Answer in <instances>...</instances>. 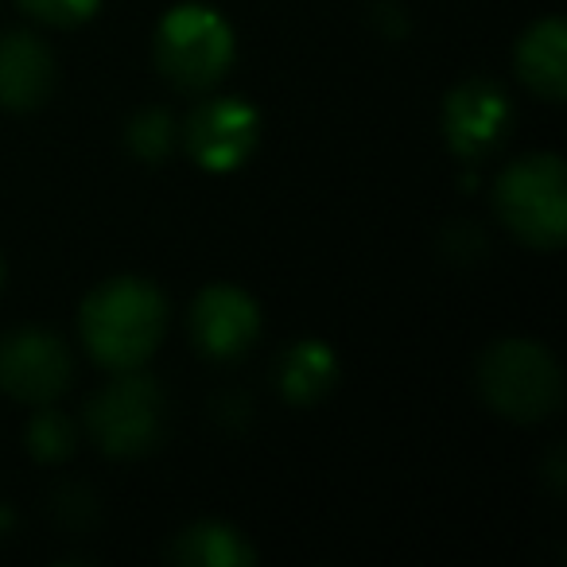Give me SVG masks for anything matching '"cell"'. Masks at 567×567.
I'll return each instance as SVG.
<instances>
[{
    "mask_svg": "<svg viewBox=\"0 0 567 567\" xmlns=\"http://www.w3.org/2000/svg\"><path fill=\"white\" fill-rule=\"evenodd\" d=\"M79 331L94 362H102L105 370H141L167 331V300L152 280L113 276L86 296Z\"/></svg>",
    "mask_w": 567,
    "mask_h": 567,
    "instance_id": "1",
    "label": "cell"
},
{
    "mask_svg": "<svg viewBox=\"0 0 567 567\" xmlns=\"http://www.w3.org/2000/svg\"><path fill=\"white\" fill-rule=\"evenodd\" d=\"M478 393L513 424H540L564 401V373L548 347L533 339H497L478 358Z\"/></svg>",
    "mask_w": 567,
    "mask_h": 567,
    "instance_id": "2",
    "label": "cell"
},
{
    "mask_svg": "<svg viewBox=\"0 0 567 567\" xmlns=\"http://www.w3.org/2000/svg\"><path fill=\"white\" fill-rule=\"evenodd\" d=\"M497 218L517 241L533 249H559L567 241V172L556 152L520 156L497 175Z\"/></svg>",
    "mask_w": 567,
    "mask_h": 567,
    "instance_id": "3",
    "label": "cell"
},
{
    "mask_svg": "<svg viewBox=\"0 0 567 567\" xmlns=\"http://www.w3.org/2000/svg\"><path fill=\"white\" fill-rule=\"evenodd\" d=\"M234 28L210 4H175L156 28V66L175 90L203 94L234 66Z\"/></svg>",
    "mask_w": 567,
    "mask_h": 567,
    "instance_id": "4",
    "label": "cell"
},
{
    "mask_svg": "<svg viewBox=\"0 0 567 567\" xmlns=\"http://www.w3.org/2000/svg\"><path fill=\"white\" fill-rule=\"evenodd\" d=\"M164 389L136 370L97 389L86 404V427L94 443L113 458L148 455L164 435Z\"/></svg>",
    "mask_w": 567,
    "mask_h": 567,
    "instance_id": "5",
    "label": "cell"
},
{
    "mask_svg": "<svg viewBox=\"0 0 567 567\" xmlns=\"http://www.w3.org/2000/svg\"><path fill=\"white\" fill-rule=\"evenodd\" d=\"M74 358L66 342L40 327H24L0 339V393L24 404H51L71 389Z\"/></svg>",
    "mask_w": 567,
    "mask_h": 567,
    "instance_id": "6",
    "label": "cell"
},
{
    "mask_svg": "<svg viewBox=\"0 0 567 567\" xmlns=\"http://www.w3.org/2000/svg\"><path fill=\"white\" fill-rule=\"evenodd\" d=\"M260 136V113L245 97H210L198 102L183 128L187 152L206 172H234L252 156Z\"/></svg>",
    "mask_w": 567,
    "mask_h": 567,
    "instance_id": "7",
    "label": "cell"
},
{
    "mask_svg": "<svg viewBox=\"0 0 567 567\" xmlns=\"http://www.w3.org/2000/svg\"><path fill=\"white\" fill-rule=\"evenodd\" d=\"M513 105L502 86L489 79H471L455 86L443 102V133L455 156L482 159L497 152V144L509 136Z\"/></svg>",
    "mask_w": 567,
    "mask_h": 567,
    "instance_id": "8",
    "label": "cell"
},
{
    "mask_svg": "<svg viewBox=\"0 0 567 567\" xmlns=\"http://www.w3.org/2000/svg\"><path fill=\"white\" fill-rule=\"evenodd\" d=\"M260 334V308L237 284H210L190 308V339L214 362H237Z\"/></svg>",
    "mask_w": 567,
    "mask_h": 567,
    "instance_id": "9",
    "label": "cell"
},
{
    "mask_svg": "<svg viewBox=\"0 0 567 567\" xmlns=\"http://www.w3.org/2000/svg\"><path fill=\"white\" fill-rule=\"evenodd\" d=\"M55 90V55L28 32L0 35V105L4 110H40Z\"/></svg>",
    "mask_w": 567,
    "mask_h": 567,
    "instance_id": "10",
    "label": "cell"
},
{
    "mask_svg": "<svg viewBox=\"0 0 567 567\" xmlns=\"http://www.w3.org/2000/svg\"><path fill=\"white\" fill-rule=\"evenodd\" d=\"M517 74L536 97L559 105L567 94V28L559 17L536 20L517 40Z\"/></svg>",
    "mask_w": 567,
    "mask_h": 567,
    "instance_id": "11",
    "label": "cell"
},
{
    "mask_svg": "<svg viewBox=\"0 0 567 567\" xmlns=\"http://www.w3.org/2000/svg\"><path fill=\"white\" fill-rule=\"evenodd\" d=\"M339 381V358L327 342L319 339H303L292 350H284L280 365H276V385L280 396L292 404H316Z\"/></svg>",
    "mask_w": 567,
    "mask_h": 567,
    "instance_id": "12",
    "label": "cell"
},
{
    "mask_svg": "<svg viewBox=\"0 0 567 567\" xmlns=\"http://www.w3.org/2000/svg\"><path fill=\"white\" fill-rule=\"evenodd\" d=\"M167 556L183 567H245L257 559V548L226 520H195L175 536Z\"/></svg>",
    "mask_w": 567,
    "mask_h": 567,
    "instance_id": "13",
    "label": "cell"
},
{
    "mask_svg": "<svg viewBox=\"0 0 567 567\" xmlns=\"http://www.w3.org/2000/svg\"><path fill=\"white\" fill-rule=\"evenodd\" d=\"M125 144L136 159L144 164H159L175 152L179 144V128H175L172 113L167 110H141L125 128Z\"/></svg>",
    "mask_w": 567,
    "mask_h": 567,
    "instance_id": "14",
    "label": "cell"
},
{
    "mask_svg": "<svg viewBox=\"0 0 567 567\" xmlns=\"http://www.w3.org/2000/svg\"><path fill=\"white\" fill-rule=\"evenodd\" d=\"M74 424L66 412L59 409H40L28 420V451H32L40 463H63L74 451Z\"/></svg>",
    "mask_w": 567,
    "mask_h": 567,
    "instance_id": "15",
    "label": "cell"
},
{
    "mask_svg": "<svg viewBox=\"0 0 567 567\" xmlns=\"http://www.w3.org/2000/svg\"><path fill=\"white\" fill-rule=\"evenodd\" d=\"M102 0H20V9L28 17L43 20L51 28H71V24H82L86 17H94V9Z\"/></svg>",
    "mask_w": 567,
    "mask_h": 567,
    "instance_id": "16",
    "label": "cell"
},
{
    "mask_svg": "<svg viewBox=\"0 0 567 567\" xmlns=\"http://www.w3.org/2000/svg\"><path fill=\"white\" fill-rule=\"evenodd\" d=\"M0 284H4V260H0Z\"/></svg>",
    "mask_w": 567,
    "mask_h": 567,
    "instance_id": "17",
    "label": "cell"
}]
</instances>
